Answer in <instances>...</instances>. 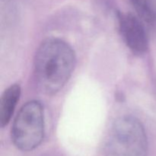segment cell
I'll return each mask as SVG.
<instances>
[{
    "label": "cell",
    "mask_w": 156,
    "mask_h": 156,
    "mask_svg": "<svg viewBox=\"0 0 156 156\" xmlns=\"http://www.w3.org/2000/svg\"><path fill=\"white\" fill-rule=\"evenodd\" d=\"M76 54L71 47L58 38H48L40 45L34 58V73L41 92L53 95L60 91L72 76Z\"/></svg>",
    "instance_id": "6da1fadb"
},
{
    "label": "cell",
    "mask_w": 156,
    "mask_h": 156,
    "mask_svg": "<svg viewBox=\"0 0 156 156\" xmlns=\"http://www.w3.org/2000/svg\"><path fill=\"white\" fill-rule=\"evenodd\" d=\"M148 140L144 126L132 116L117 119L104 146V156H147Z\"/></svg>",
    "instance_id": "7a4b0ae2"
},
{
    "label": "cell",
    "mask_w": 156,
    "mask_h": 156,
    "mask_svg": "<svg viewBox=\"0 0 156 156\" xmlns=\"http://www.w3.org/2000/svg\"><path fill=\"white\" fill-rule=\"evenodd\" d=\"M44 136V109L37 101L27 102L17 114L12 128V140L18 149L34 150Z\"/></svg>",
    "instance_id": "3957f363"
},
{
    "label": "cell",
    "mask_w": 156,
    "mask_h": 156,
    "mask_svg": "<svg viewBox=\"0 0 156 156\" xmlns=\"http://www.w3.org/2000/svg\"><path fill=\"white\" fill-rule=\"evenodd\" d=\"M119 30L126 46L136 54L146 53L149 47L147 34L140 18L132 13L117 12Z\"/></svg>",
    "instance_id": "277c9868"
},
{
    "label": "cell",
    "mask_w": 156,
    "mask_h": 156,
    "mask_svg": "<svg viewBox=\"0 0 156 156\" xmlns=\"http://www.w3.org/2000/svg\"><path fill=\"white\" fill-rule=\"evenodd\" d=\"M21 95L19 85H12L2 94L0 99V126H7L14 114Z\"/></svg>",
    "instance_id": "5b68a950"
},
{
    "label": "cell",
    "mask_w": 156,
    "mask_h": 156,
    "mask_svg": "<svg viewBox=\"0 0 156 156\" xmlns=\"http://www.w3.org/2000/svg\"><path fill=\"white\" fill-rule=\"evenodd\" d=\"M138 16L148 23L156 21V0H129Z\"/></svg>",
    "instance_id": "8992f818"
}]
</instances>
